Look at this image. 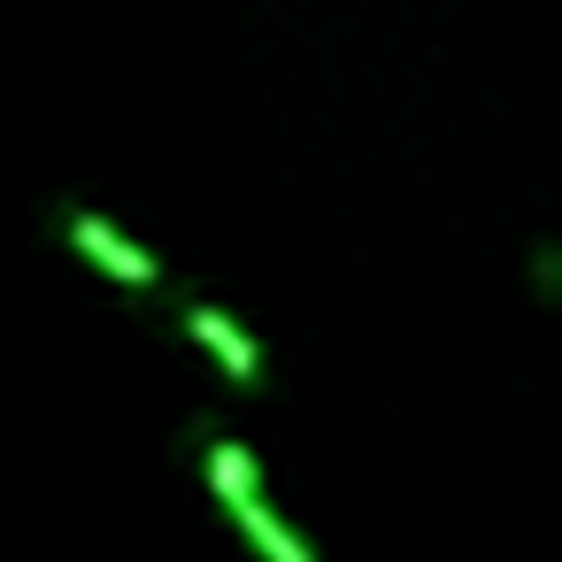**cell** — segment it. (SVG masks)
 I'll return each instance as SVG.
<instances>
[{"label":"cell","instance_id":"cell-1","mask_svg":"<svg viewBox=\"0 0 562 562\" xmlns=\"http://www.w3.org/2000/svg\"><path fill=\"white\" fill-rule=\"evenodd\" d=\"M55 224H63V239H70V247H78V255L109 278V285H124V293H162V285H170V270H162V262H155L132 232H116L101 209H78V201H70Z\"/></svg>","mask_w":562,"mask_h":562},{"label":"cell","instance_id":"cell-2","mask_svg":"<svg viewBox=\"0 0 562 562\" xmlns=\"http://www.w3.org/2000/svg\"><path fill=\"white\" fill-rule=\"evenodd\" d=\"M186 339L239 385V393H255L262 385V347H255V331L232 316V308H216V301H186Z\"/></svg>","mask_w":562,"mask_h":562},{"label":"cell","instance_id":"cell-3","mask_svg":"<svg viewBox=\"0 0 562 562\" xmlns=\"http://www.w3.org/2000/svg\"><path fill=\"white\" fill-rule=\"evenodd\" d=\"M201 470H209V493H216L224 508H239V501L262 493V462H255V447L232 439V431H209V439H201Z\"/></svg>","mask_w":562,"mask_h":562},{"label":"cell","instance_id":"cell-4","mask_svg":"<svg viewBox=\"0 0 562 562\" xmlns=\"http://www.w3.org/2000/svg\"><path fill=\"white\" fill-rule=\"evenodd\" d=\"M232 524L255 539V554H262V562H316V554H308V539H301V531H293L278 508H270V493L239 501V508H232Z\"/></svg>","mask_w":562,"mask_h":562},{"label":"cell","instance_id":"cell-5","mask_svg":"<svg viewBox=\"0 0 562 562\" xmlns=\"http://www.w3.org/2000/svg\"><path fill=\"white\" fill-rule=\"evenodd\" d=\"M539 285H547V293H562V255H539Z\"/></svg>","mask_w":562,"mask_h":562}]
</instances>
